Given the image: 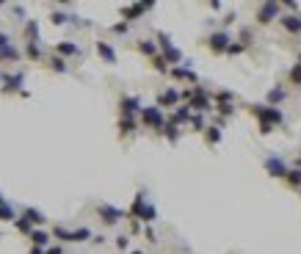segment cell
<instances>
[{"label":"cell","instance_id":"6da1fadb","mask_svg":"<svg viewBox=\"0 0 301 254\" xmlns=\"http://www.w3.org/2000/svg\"><path fill=\"white\" fill-rule=\"evenodd\" d=\"M252 114L260 119V133L263 135H268L274 127H279L282 125V111L279 108H271V105H252Z\"/></svg>","mask_w":301,"mask_h":254},{"label":"cell","instance_id":"7a4b0ae2","mask_svg":"<svg viewBox=\"0 0 301 254\" xmlns=\"http://www.w3.org/2000/svg\"><path fill=\"white\" fill-rule=\"evenodd\" d=\"M138 122H141L144 127L161 133L163 125H166V116H163V111L158 108V105H144V108H141V114H138Z\"/></svg>","mask_w":301,"mask_h":254},{"label":"cell","instance_id":"3957f363","mask_svg":"<svg viewBox=\"0 0 301 254\" xmlns=\"http://www.w3.org/2000/svg\"><path fill=\"white\" fill-rule=\"evenodd\" d=\"M158 50H161V56L166 58V64H174V67H180V61H182V50L180 47H174L172 44V36H169V33H158Z\"/></svg>","mask_w":301,"mask_h":254},{"label":"cell","instance_id":"277c9868","mask_svg":"<svg viewBox=\"0 0 301 254\" xmlns=\"http://www.w3.org/2000/svg\"><path fill=\"white\" fill-rule=\"evenodd\" d=\"M188 108L199 111V114H208V111H213V108H210V99H208V91H205L202 86H193V88H191V97H188Z\"/></svg>","mask_w":301,"mask_h":254},{"label":"cell","instance_id":"5b68a950","mask_svg":"<svg viewBox=\"0 0 301 254\" xmlns=\"http://www.w3.org/2000/svg\"><path fill=\"white\" fill-rule=\"evenodd\" d=\"M97 216L103 218L105 227H114V224H119L122 218L127 216V213L119 210V208H114V205H97Z\"/></svg>","mask_w":301,"mask_h":254},{"label":"cell","instance_id":"8992f818","mask_svg":"<svg viewBox=\"0 0 301 254\" xmlns=\"http://www.w3.org/2000/svg\"><path fill=\"white\" fill-rule=\"evenodd\" d=\"M279 0H265L263 6H260V11H257V22L260 25H268V22H274L276 17H279Z\"/></svg>","mask_w":301,"mask_h":254},{"label":"cell","instance_id":"52a82bcc","mask_svg":"<svg viewBox=\"0 0 301 254\" xmlns=\"http://www.w3.org/2000/svg\"><path fill=\"white\" fill-rule=\"evenodd\" d=\"M141 108H144V105H141V99L135 97V94H125V97L119 99V111H122V116H138L141 114Z\"/></svg>","mask_w":301,"mask_h":254},{"label":"cell","instance_id":"ba28073f","mask_svg":"<svg viewBox=\"0 0 301 254\" xmlns=\"http://www.w3.org/2000/svg\"><path fill=\"white\" fill-rule=\"evenodd\" d=\"M0 83H3V94H20L22 91V83H25V75L22 72H14V75H0Z\"/></svg>","mask_w":301,"mask_h":254},{"label":"cell","instance_id":"9c48e42d","mask_svg":"<svg viewBox=\"0 0 301 254\" xmlns=\"http://www.w3.org/2000/svg\"><path fill=\"white\" fill-rule=\"evenodd\" d=\"M229 44H232V39H229L227 31H216V33H210V39H208V47L213 53H227Z\"/></svg>","mask_w":301,"mask_h":254},{"label":"cell","instance_id":"30bf717a","mask_svg":"<svg viewBox=\"0 0 301 254\" xmlns=\"http://www.w3.org/2000/svg\"><path fill=\"white\" fill-rule=\"evenodd\" d=\"M152 9V3H133V6H125L122 9V22H133V20H138L141 14H146V11Z\"/></svg>","mask_w":301,"mask_h":254},{"label":"cell","instance_id":"8fae6325","mask_svg":"<svg viewBox=\"0 0 301 254\" xmlns=\"http://www.w3.org/2000/svg\"><path fill=\"white\" fill-rule=\"evenodd\" d=\"M180 105V91L177 88H166V91L158 94V108H177Z\"/></svg>","mask_w":301,"mask_h":254},{"label":"cell","instance_id":"7c38bea8","mask_svg":"<svg viewBox=\"0 0 301 254\" xmlns=\"http://www.w3.org/2000/svg\"><path fill=\"white\" fill-rule=\"evenodd\" d=\"M265 171H268L271 177H285L287 174V163L282 161V158H265Z\"/></svg>","mask_w":301,"mask_h":254},{"label":"cell","instance_id":"4fadbf2b","mask_svg":"<svg viewBox=\"0 0 301 254\" xmlns=\"http://www.w3.org/2000/svg\"><path fill=\"white\" fill-rule=\"evenodd\" d=\"M191 116H193V111L188 108V105H177V108L172 111V116H169V122H172V125H188V122H191Z\"/></svg>","mask_w":301,"mask_h":254},{"label":"cell","instance_id":"5bb4252c","mask_svg":"<svg viewBox=\"0 0 301 254\" xmlns=\"http://www.w3.org/2000/svg\"><path fill=\"white\" fill-rule=\"evenodd\" d=\"M169 75L177 80H188V83H199V75L191 67H169Z\"/></svg>","mask_w":301,"mask_h":254},{"label":"cell","instance_id":"9a60e30c","mask_svg":"<svg viewBox=\"0 0 301 254\" xmlns=\"http://www.w3.org/2000/svg\"><path fill=\"white\" fill-rule=\"evenodd\" d=\"M22 218H28L36 229H44V224H47V216L42 210H36V208H25V210H22Z\"/></svg>","mask_w":301,"mask_h":254},{"label":"cell","instance_id":"2e32d148","mask_svg":"<svg viewBox=\"0 0 301 254\" xmlns=\"http://www.w3.org/2000/svg\"><path fill=\"white\" fill-rule=\"evenodd\" d=\"M146 208V191H138L135 193V199H133V205H130V213L127 216L133 218V221H138V216H141V210Z\"/></svg>","mask_w":301,"mask_h":254},{"label":"cell","instance_id":"e0dca14e","mask_svg":"<svg viewBox=\"0 0 301 254\" xmlns=\"http://www.w3.org/2000/svg\"><path fill=\"white\" fill-rule=\"evenodd\" d=\"M28 238H31V243L36 246V249H47V246H50V240H53V235L47 232V229H33Z\"/></svg>","mask_w":301,"mask_h":254},{"label":"cell","instance_id":"ac0fdd59","mask_svg":"<svg viewBox=\"0 0 301 254\" xmlns=\"http://www.w3.org/2000/svg\"><path fill=\"white\" fill-rule=\"evenodd\" d=\"M56 53L64 58V61H67V58H75V56H80V47L75 44V42H58V44H56Z\"/></svg>","mask_w":301,"mask_h":254},{"label":"cell","instance_id":"d6986e66","mask_svg":"<svg viewBox=\"0 0 301 254\" xmlns=\"http://www.w3.org/2000/svg\"><path fill=\"white\" fill-rule=\"evenodd\" d=\"M135 130H138V119H133V116H119V135L122 138L133 135Z\"/></svg>","mask_w":301,"mask_h":254},{"label":"cell","instance_id":"ffe728a7","mask_svg":"<svg viewBox=\"0 0 301 254\" xmlns=\"http://www.w3.org/2000/svg\"><path fill=\"white\" fill-rule=\"evenodd\" d=\"M97 56L103 58L105 64H116V50H114L108 42H103V39L97 42Z\"/></svg>","mask_w":301,"mask_h":254},{"label":"cell","instance_id":"44dd1931","mask_svg":"<svg viewBox=\"0 0 301 254\" xmlns=\"http://www.w3.org/2000/svg\"><path fill=\"white\" fill-rule=\"evenodd\" d=\"M279 22H282V28H287L290 33H301V17L298 14H285V17H279Z\"/></svg>","mask_w":301,"mask_h":254},{"label":"cell","instance_id":"7402d4cb","mask_svg":"<svg viewBox=\"0 0 301 254\" xmlns=\"http://www.w3.org/2000/svg\"><path fill=\"white\" fill-rule=\"evenodd\" d=\"M47 67H50L53 69V72H69V64L67 61H64V58L61 56H50V58H47Z\"/></svg>","mask_w":301,"mask_h":254},{"label":"cell","instance_id":"603a6c76","mask_svg":"<svg viewBox=\"0 0 301 254\" xmlns=\"http://www.w3.org/2000/svg\"><path fill=\"white\" fill-rule=\"evenodd\" d=\"M135 47H138V53H144L146 58H155V56H158V44L149 42V39H141V42L135 44Z\"/></svg>","mask_w":301,"mask_h":254},{"label":"cell","instance_id":"cb8c5ba5","mask_svg":"<svg viewBox=\"0 0 301 254\" xmlns=\"http://www.w3.org/2000/svg\"><path fill=\"white\" fill-rule=\"evenodd\" d=\"M22 33H25L28 42H39V22L36 20H28L25 22V31H22Z\"/></svg>","mask_w":301,"mask_h":254},{"label":"cell","instance_id":"d4e9b609","mask_svg":"<svg viewBox=\"0 0 301 254\" xmlns=\"http://www.w3.org/2000/svg\"><path fill=\"white\" fill-rule=\"evenodd\" d=\"M161 133L169 138V144H177V141H180V127H177V125H172V122H166Z\"/></svg>","mask_w":301,"mask_h":254},{"label":"cell","instance_id":"484cf974","mask_svg":"<svg viewBox=\"0 0 301 254\" xmlns=\"http://www.w3.org/2000/svg\"><path fill=\"white\" fill-rule=\"evenodd\" d=\"M25 56L31 61H42V47H39V42H25Z\"/></svg>","mask_w":301,"mask_h":254},{"label":"cell","instance_id":"4316f807","mask_svg":"<svg viewBox=\"0 0 301 254\" xmlns=\"http://www.w3.org/2000/svg\"><path fill=\"white\" fill-rule=\"evenodd\" d=\"M285 97H287V91H285V88H279V86H276V88H271V91H268V105L274 108V105H279Z\"/></svg>","mask_w":301,"mask_h":254},{"label":"cell","instance_id":"83f0119b","mask_svg":"<svg viewBox=\"0 0 301 254\" xmlns=\"http://www.w3.org/2000/svg\"><path fill=\"white\" fill-rule=\"evenodd\" d=\"M14 227H17V232H22V235H31L33 229H36L31 221H28V218H22V216H17V218H14Z\"/></svg>","mask_w":301,"mask_h":254},{"label":"cell","instance_id":"f1b7e54d","mask_svg":"<svg viewBox=\"0 0 301 254\" xmlns=\"http://www.w3.org/2000/svg\"><path fill=\"white\" fill-rule=\"evenodd\" d=\"M205 141H208V144H218V141H221V127H216V125L205 127Z\"/></svg>","mask_w":301,"mask_h":254},{"label":"cell","instance_id":"f546056e","mask_svg":"<svg viewBox=\"0 0 301 254\" xmlns=\"http://www.w3.org/2000/svg\"><path fill=\"white\" fill-rule=\"evenodd\" d=\"M14 218H17V213H14V208H11L9 202L0 205V221H11V224H14Z\"/></svg>","mask_w":301,"mask_h":254},{"label":"cell","instance_id":"4dcf8cb0","mask_svg":"<svg viewBox=\"0 0 301 254\" xmlns=\"http://www.w3.org/2000/svg\"><path fill=\"white\" fill-rule=\"evenodd\" d=\"M285 180H287V182H290V185H293V188H301V169H287Z\"/></svg>","mask_w":301,"mask_h":254},{"label":"cell","instance_id":"1f68e13d","mask_svg":"<svg viewBox=\"0 0 301 254\" xmlns=\"http://www.w3.org/2000/svg\"><path fill=\"white\" fill-rule=\"evenodd\" d=\"M152 67H155V69H158V72H161V75H166V72H169V64H166V58H163L161 53H158V56L152 58Z\"/></svg>","mask_w":301,"mask_h":254},{"label":"cell","instance_id":"d6a6232c","mask_svg":"<svg viewBox=\"0 0 301 254\" xmlns=\"http://www.w3.org/2000/svg\"><path fill=\"white\" fill-rule=\"evenodd\" d=\"M155 216H158V210H155V205H149V202H146V208L144 210H141V221H155Z\"/></svg>","mask_w":301,"mask_h":254},{"label":"cell","instance_id":"836d02e7","mask_svg":"<svg viewBox=\"0 0 301 254\" xmlns=\"http://www.w3.org/2000/svg\"><path fill=\"white\" fill-rule=\"evenodd\" d=\"M188 125H191L193 130H202V133H205V127H208V125H205V116H202V114H193Z\"/></svg>","mask_w":301,"mask_h":254},{"label":"cell","instance_id":"e575fe53","mask_svg":"<svg viewBox=\"0 0 301 254\" xmlns=\"http://www.w3.org/2000/svg\"><path fill=\"white\" fill-rule=\"evenodd\" d=\"M50 20H53V25H67V22H69V17H67V14H61V11H53V14H50Z\"/></svg>","mask_w":301,"mask_h":254},{"label":"cell","instance_id":"d590c367","mask_svg":"<svg viewBox=\"0 0 301 254\" xmlns=\"http://www.w3.org/2000/svg\"><path fill=\"white\" fill-rule=\"evenodd\" d=\"M218 114H221V116H232L235 114V105L232 103H218Z\"/></svg>","mask_w":301,"mask_h":254},{"label":"cell","instance_id":"8d00e7d4","mask_svg":"<svg viewBox=\"0 0 301 254\" xmlns=\"http://www.w3.org/2000/svg\"><path fill=\"white\" fill-rule=\"evenodd\" d=\"M116 249H119V251L130 249V238H127V235H119V238H116Z\"/></svg>","mask_w":301,"mask_h":254},{"label":"cell","instance_id":"74e56055","mask_svg":"<svg viewBox=\"0 0 301 254\" xmlns=\"http://www.w3.org/2000/svg\"><path fill=\"white\" fill-rule=\"evenodd\" d=\"M243 50H246L243 42H240V44H229V47H227V56H240Z\"/></svg>","mask_w":301,"mask_h":254},{"label":"cell","instance_id":"f35d334b","mask_svg":"<svg viewBox=\"0 0 301 254\" xmlns=\"http://www.w3.org/2000/svg\"><path fill=\"white\" fill-rule=\"evenodd\" d=\"M290 80L293 83H301V64H296V67L290 69Z\"/></svg>","mask_w":301,"mask_h":254},{"label":"cell","instance_id":"ab89813d","mask_svg":"<svg viewBox=\"0 0 301 254\" xmlns=\"http://www.w3.org/2000/svg\"><path fill=\"white\" fill-rule=\"evenodd\" d=\"M216 99H218V103H229V99H235V94L232 91H218Z\"/></svg>","mask_w":301,"mask_h":254},{"label":"cell","instance_id":"60d3db41","mask_svg":"<svg viewBox=\"0 0 301 254\" xmlns=\"http://www.w3.org/2000/svg\"><path fill=\"white\" fill-rule=\"evenodd\" d=\"M127 22H116V25H111V31H114V33H127Z\"/></svg>","mask_w":301,"mask_h":254},{"label":"cell","instance_id":"b9f144b4","mask_svg":"<svg viewBox=\"0 0 301 254\" xmlns=\"http://www.w3.org/2000/svg\"><path fill=\"white\" fill-rule=\"evenodd\" d=\"M44 254H64V249H61V246H47Z\"/></svg>","mask_w":301,"mask_h":254},{"label":"cell","instance_id":"7bdbcfd3","mask_svg":"<svg viewBox=\"0 0 301 254\" xmlns=\"http://www.w3.org/2000/svg\"><path fill=\"white\" fill-rule=\"evenodd\" d=\"M130 232L138 235V232H141V224H138V221H130Z\"/></svg>","mask_w":301,"mask_h":254},{"label":"cell","instance_id":"ee69618b","mask_svg":"<svg viewBox=\"0 0 301 254\" xmlns=\"http://www.w3.org/2000/svg\"><path fill=\"white\" fill-rule=\"evenodd\" d=\"M28 254H44V249H36V246H31V251Z\"/></svg>","mask_w":301,"mask_h":254},{"label":"cell","instance_id":"f6af8a7d","mask_svg":"<svg viewBox=\"0 0 301 254\" xmlns=\"http://www.w3.org/2000/svg\"><path fill=\"white\" fill-rule=\"evenodd\" d=\"M130 254H144V251H138V249H135V251H130Z\"/></svg>","mask_w":301,"mask_h":254},{"label":"cell","instance_id":"bcb514c9","mask_svg":"<svg viewBox=\"0 0 301 254\" xmlns=\"http://www.w3.org/2000/svg\"><path fill=\"white\" fill-rule=\"evenodd\" d=\"M298 61H301V56H298Z\"/></svg>","mask_w":301,"mask_h":254},{"label":"cell","instance_id":"7dc6e473","mask_svg":"<svg viewBox=\"0 0 301 254\" xmlns=\"http://www.w3.org/2000/svg\"><path fill=\"white\" fill-rule=\"evenodd\" d=\"M298 163H301V161H298Z\"/></svg>","mask_w":301,"mask_h":254}]
</instances>
